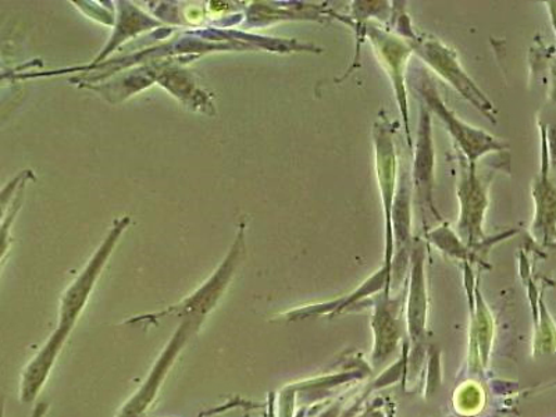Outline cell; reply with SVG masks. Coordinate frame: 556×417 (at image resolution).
<instances>
[{"mask_svg":"<svg viewBox=\"0 0 556 417\" xmlns=\"http://www.w3.org/2000/svg\"><path fill=\"white\" fill-rule=\"evenodd\" d=\"M417 52L425 58L427 63L431 64L433 68L441 74L445 79L454 86L465 98H469L470 102H473L476 106L480 108L481 111L486 113V116L491 117V109L493 104L486 101L483 93L476 88L475 84L470 81L469 77L466 76L464 70L460 68L458 62H456L454 52L446 49L444 45L434 41H421L415 48Z\"/></svg>","mask_w":556,"mask_h":417,"instance_id":"obj_1","label":"cell"},{"mask_svg":"<svg viewBox=\"0 0 556 417\" xmlns=\"http://www.w3.org/2000/svg\"><path fill=\"white\" fill-rule=\"evenodd\" d=\"M425 84L424 96L427 103L439 114L441 121L446 123L452 136H454L456 141L459 142L460 148L464 149L466 155H468L470 165H475L476 159L484 155V153L500 151V149L504 148L503 143H500L493 137L486 136L483 131L475 130V128L459 122L458 118L455 117V114L451 113L448 109L445 108L435 88L430 86V83Z\"/></svg>","mask_w":556,"mask_h":417,"instance_id":"obj_2","label":"cell"},{"mask_svg":"<svg viewBox=\"0 0 556 417\" xmlns=\"http://www.w3.org/2000/svg\"><path fill=\"white\" fill-rule=\"evenodd\" d=\"M375 143L377 177H379L382 201H384L387 261L390 262L392 253V241H394V237H392L391 213L392 200H394L396 186V156L394 146H392L391 134L386 124H376Z\"/></svg>","mask_w":556,"mask_h":417,"instance_id":"obj_3","label":"cell"},{"mask_svg":"<svg viewBox=\"0 0 556 417\" xmlns=\"http://www.w3.org/2000/svg\"><path fill=\"white\" fill-rule=\"evenodd\" d=\"M371 42L376 45L382 63L389 68L392 81H394L396 98H399L402 114H404L406 131H408V112H406V92L404 86V66L410 54V48L390 34L382 33L375 27L369 28Z\"/></svg>","mask_w":556,"mask_h":417,"instance_id":"obj_4","label":"cell"},{"mask_svg":"<svg viewBox=\"0 0 556 417\" xmlns=\"http://www.w3.org/2000/svg\"><path fill=\"white\" fill-rule=\"evenodd\" d=\"M462 215L459 231L470 241L481 237V222L486 206L485 188L476 177L475 165H470L468 176H465L459 190Z\"/></svg>","mask_w":556,"mask_h":417,"instance_id":"obj_5","label":"cell"},{"mask_svg":"<svg viewBox=\"0 0 556 417\" xmlns=\"http://www.w3.org/2000/svg\"><path fill=\"white\" fill-rule=\"evenodd\" d=\"M433 161L434 156L433 147H431L430 118L429 114L425 111L424 116H421L414 173L419 197L424 202L429 203L430 207L434 211L433 201H431V187H433Z\"/></svg>","mask_w":556,"mask_h":417,"instance_id":"obj_6","label":"cell"},{"mask_svg":"<svg viewBox=\"0 0 556 417\" xmlns=\"http://www.w3.org/2000/svg\"><path fill=\"white\" fill-rule=\"evenodd\" d=\"M547 161L544 162L545 170L541 174L540 182L535 186L534 197L538 200V222L535 228L543 231L545 240L554 236V206L555 191L553 182L548 180Z\"/></svg>","mask_w":556,"mask_h":417,"instance_id":"obj_7","label":"cell"},{"mask_svg":"<svg viewBox=\"0 0 556 417\" xmlns=\"http://www.w3.org/2000/svg\"><path fill=\"white\" fill-rule=\"evenodd\" d=\"M27 181L23 182V186L20 187V190L17 192L16 198H14V201L12 203V207H10V211L8 212V216L4 217V220L2 225H0V269H2L4 260H7L10 245H12V226L14 220H16L17 213L20 212V208H22L23 201H24V190H26Z\"/></svg>","mask_w":556,"mask_h":417,"instance_id":"obj_8","label":"cell"},{"mask_svg":"<svg viewBox=\"0 0 556 417\" xmlns=\"http://www.w3.org/2000/svg\"><path fill=\"white\" fill-rule=\"evenodd\" d=\"M27 180H34V173L31 170L20 173L18 176L14 177L12 181H9L7 186L0 190V225H2L4 217L8 216V212L10 207H12V203L17 195L20 187Z\"/></svg>","mask_w":556,"mask_h":417,"instance_id":"obj_9","label":"cell"},{"mask_svg":"<svg viewBox=\"0 0 556 417\" xmlns=\"http://www.w3.org/2000/svg\"><path fill=\"white\" fill-rule=\"evenodd\" d=\"M0 417H2V406H0Z\"/></svg>","mask_w":556,"mask_h":417,"instance_id":"obj_10","label":"cell"}]
</instances>
